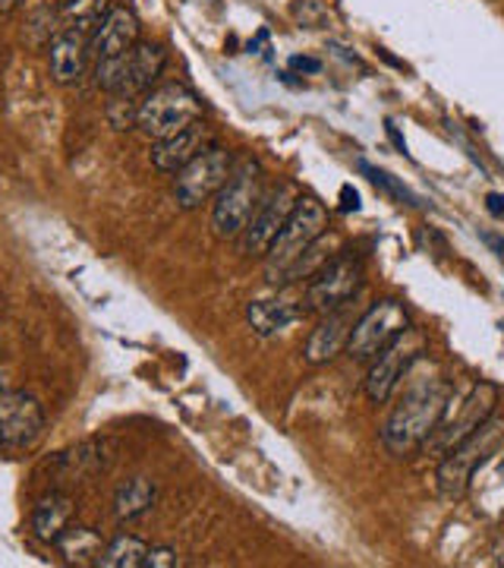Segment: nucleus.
<instances>
[{"instance_id":"f257e3e1","label":"nucleus","mask_w":504,"mask_h":568,"mask_svg":"<svg viewBox=\"0 0 504 568\" xmlns=\"http://www.w3.org/2000/svg\"><path fill=\"white\" fill-rule=\"evenodd\" d=\"M407 388H403L401 402L394 405L391 417L382 426V446L394 458H407L416 448H423L429 433L442 420L451 386L439 376V369L432 366L429 376H416L413 366L407 369Z\"/></svg>"},{"instance_id":"f03ea898","label":"nucleus","mask_w":504,"mask_h":568,"mask_svg":"<svg viewBox=\"0 0 504 568\" xmlns=\"http://www.w3.org/2000/svg\"><path fill=\"white\" fill-rule=\"evenodd\" d=\"M325 227H328L325 205L316 196H300L290 219L284 222L281 234L275 237L271 250L265 253V278L271 284H281L284 272L322 237Z\"/></svg>"},{"instance_id":"7ed1b4c3","label":"nucleus","mask_w":504,"mask_h":568,"mask_svg":"<svg viewBox=\"0 0 504 568\" xmlns=\"http://www.w3.org/2000/svg\"><path fill=\"white\" fill-rule=\"evenodd\" d=\"M498 398H502V392H498V386H492V383L470 386L464 398H457V405H454V398H448L442 420L435 424V429L429 433V439L423 443L425 452L444 458L451 448L457 446V443H464L476 426H483L495 414Z\"/></svg>"},{"instance_id":"20e7f679","label":"nucleus","mask_w":504,"mask_h":568,"mask_svg":"<svg viewBox=\"0 0 504 568\" xmlns=\"http://www.w3.org/2000/svg\"><path fill=\"white\" fill-rule=\"evenodd\" d=\"M504 420L488 417L483 426H476L464 443L451 448L439 465V489L444 499H464L470 480L480 467L488 462V455L502 446Z\"/></svg>"},{"instance_id":"39448f33","label":"nucleus","mask_w":504,"mask_h":568,"mask_svg":"<svg viewBox=\"0 0 504 568\" xmlns=\"http://www.w3.org/2000/svg\"><path fill=\"white\" fill-rule=\"evenodd\" d=\"M202 118V104L196 92H189L183 82H167L152 92H145L140 102V130L148 140H171L189 123Z\"/></svg>"},{"instance_id":"423d86ee","label":"nucleus","mask_w":504,"mask_h":568,"mask_svg":"<svg viewBox=\"0 0 504 568\" xmlns=\"http://www.w3.org/2000/svg\"><path fill=\"white\" fill-rule=\"evenodd\" d=\"M263 203V190H259V164L243 162L240 168L230 171V178L222 190L215 193L212 205V227L222 241L240 237L243 227L249 224L256 205Z\"/></svg>"},{"instance_id":"0eeeda50","label":"nucleus","mask_w":504,"mask_h":568,"mask_svg":"<svg viewBox=\"0 0 504 568\" xmlns=\"http://www.w3.org/2000/svg\"><path fill=\"white\" fill-rule=\"evenodd\" d=\"M423 354L425 335L420 328L407 325L394 342H388V345L376 354V364L369 366V376H366V395H369V402L384 405V402L394 395V388L401 386L407 369L416 364Z\"/></svg>"},{"instance_id":"6e6552de","label":"nucleus","mask_w":504,"mask_h":568,"mask_svg":"<svg viewBox=\"0 0 504 568\" xmlns=\"http://www.w3.org/2000/svg\"><path fill=\"white\" fill-rule=\"evenodd\" d=\"M234 171V159L222 145H208L199 159L186 164L174 178V200L181 209H199L208 203L218 190H222L227 178Z\"/></svg>"},{"instance_id":"1a4fd4ad","label":"nucleus","mask_w":504,"mask_h":568,"mask_svg":"<svg viewBox=\"0 0 504 568\" xmlns=\"http://www.w3.org/2000/svg\"><path fill=\"white\" fill-rule=\"evenodd\" d=\"M363 287V263L350 253H341L312 275V282L306 287V310H316V313H331V310H341L347 306Z\"/></svg>"},{"instance_id":"9d476101","label":"nucleus","mask_w":504,"mask_h":568,"mask_svg":"<svg viewBox=\"0 0 504 568\" xmlns=\"http://www.w3.org/2000/svg\"><path fill=\"white\" fill-rule=\"evenodd\" d=\"M407 325H410V313L401 301H379L357 320L350 342H347V354L357 361H372L388 342H394L401 335Z\"/></svg>"},{"instance_id":"9b49d317","label":"nucleus","mask_w":504,"mask_h":568,"mask_svg":"<svg viewBox=\"0 0 504 568\" xmlns=\"http://www.w3.org/2000/svg\"><path fill=\"white\" fill-rule=\"evenodd\" d=\"M297 200H300V196H297L294 183H281L275 193L263 196V203L256 205L253 219H249V224L243 227L240 234V250L246 256H265V253L271 250L275 237L281 234L284 222L290 219Z\"/></svg>"},{"instance_id":"f8f14e48","label":"nucleus","mask_w":504,"mask_h":568,"mask_svg":"<svg viewBox=\"0 0 504 568\" xmlns=\"http://www.w3.org/2000/svg\"><path fill=\"white\" fill-rule=\"evenodd\" d=\"M44 410L25 392L0 395V448L3 452H25L41 439Z\"/></svg>"},{"instance_id":"ddd939ff","label":"nucleus","mask_w":504,"mask_h":568,"mask_svg":"<svg viewBox=\"0 0 504 568\" xmlns=\"http://www.w3.org/2000/svg\"><path fill=\"white\" fill-rule=\"evenodd\" d=\"M357 320H360V316L350 310V304L341 306V310L325 313V320L312 328V335H309V342H306V351H302L306 364H331L343 347H347V342H350V332H353Z\"/></svg>"},{"instance_id":"4468645a","label":"nucleus","mask_w":504,"mask_h":568,"mask_svg":"<svg viewBox=\"0 0 504 568\" xmlns=\"http://www.w3.org/2000/svg\"><path fill=\"white\" fill-rule=\"evenodd\" d=\"M208 145H215V136H212L208 123H189L177 136L155 142V149H152V168L162 171V174H177L193 159H199Z\"/></svg>"},{"instance_id":"2eb2a0df","label":"nucleus","mask_w":504,"mask_h":568,"mask_svg":"<svg viewBox=\"0 0 504 568\" xmlns=\"http://www.w3.org/2000/svg\"><path fill=\"white\" fill-rule=\"evenodd\" d=\"M140 41V20L133 10L126 7H114L101 26L89 39V51L95 54V61H107V58H123L136 48Z\"/></svg>"},{"instance_id":"dca6fc26","label":"nucleus","mask_w":504,"mask_h":568,"mask_svg":"<svg viewBox=\"0 0 504 568\" xmlns=\"http://www.w3.org/2000/svg\"><path fill=\"white\" fill-rule=\"evenodd\" d=\"M164 63H167V54H164L162 44H155V41H136V48L130 51V63H126L123 85L114 95H123V99H142L145 92H152L155 80L162 77Z\"/></svg>"},{"instance_id":"f3484780","label":"nucleus","mask_w":504,"mask_h":568,"mask_svg":"<svg viewBox=\"0 0 504 568\" xmlns=\"http://www.w3.org/2000/svg\"><path fill=\"white\" fill-rule=\"evenodd\" d=\"M85 54H89V41L76 29H63L58 39L51 41V77L61 85H73L85 73Z\"/></svg>"},{"instance_id":"a211bd4d","label":"nucleus","mask_w":504,"mask_h":568,"mask_svg":"<svg viewBox=\"0 0 504 568\" xmlns=\"http://www.w3.org/2000/svg\"><path fill=\"white\" fill-rule=\"evenodd\" d=\"M70 518H73V499L63 493H48L32 511V530L44 544H58V537L70 528Z\"/></svg>"},{"instance_id":"6ab92c4d","label":"nucleus","mask_w":504,"mask_h":568,"mask_svg":"<svg viewBox=\"0 0 504 568\" xmlns=\"http://www.w3.org/2000/svg\"><path fill=\"white\" fill-rule=\"evenodd\" d=\"M302 313H306V306H297L294 301H256L246 306V323L259 335H275V332L297 323Z\"/></svg>"},{"instance_id":"aec40b11","label":"nucleus","mask_w":504,"mask_h":568,"mask_svg":"<svg viewBox=\"0 0 504 568\" xmlns=\"http://www.w3.org/2000/svg\"><path fill=\"white\" fill-rule=\"evenodd\" d=\"M155 499H158V487L148 477H133V480H126L117 489V496H114V515H117V521H136V518L152 511Z\"/></svg>"},{"instance_id":"412c9836","label":"nucleus","mask_w":504,"mask_h":568,"mask_svg":"<svg viewBox=\"0 0 504 568\" xmlns=\"http://www.w3.org/2000/svg\"><path fill=\"white\" fill-rule=\"evenodd\" d=\"M58 547L70 566H99L101 552H104V544L92 528H66L58 537Z\"/></svg>"},{"instance_id":"4be33fe9","label":"nucleus","mask_w":504,"mask_h":568,"mask_svg":"<svg viewBox=\"0 0 504 568\" xmlns=\"http://www.w3.org/2000/svg\"><path fill=\"white\" fill-rule=\"evenodd\" d=\"M145 552H148V544H142L140 537L121 534V537H114V540L104 547L99 566L101 568H142V562H145Z\"/></svg>"},{"instance_id":"5701e85b","label":"nucleus","mask_w":504,"mask_h":568,"mask_svg":"<svg viewBox=\"0 0 504 568\" xmlns=\"http://www.w3.org/2000/svg\"><path fill=\"white\" fill-rule=\"evenodd\" d=\"M335 246H338V241H328V237L322 234V237H319L316 244H312L309 250H306V253H302L297 263H294L290 268H287V272H284L281 284L300 282V278H312V275H316V272H319V268H322L328 260H335V253H331Z\"/></svg>"},{"instance_id":"b1692460","label":"nucleus","mask_w":504,"mask_h":568,"mask_svg":"<svg viewBox=\"0 0 504 568\" xmlns=\"http://www.w3.org/2000/svg\"><path fill=\"white\" fill-rule=\"evenodd\" d=\"M104 448H107V443H85V446L73 448L70 455H63V462L70 465L73 477H89V474L111 465V455H104Z\"/></svg>"},{"instance_id":"393cba45","label":"nucleus","mask_w":504,"mask_h":568,"mask_svg":"<svg viewBox=\"0 0 504 568\" xmlns=\"http://www.w3.org/2000/svg\"><path fill=\"white\" fill-rule=\"evenodd\" d=\"M107 123L114 130H130V126H140V102L136 99H123L114 95L107 104Z\"/></svg>"},{"instance_id":"a878e982","label":"nucleus","mask_w":504,"mask_h":568,"mask_svg":"<svg viewBox=\"0 0 504 568\" xmlns=\"http://www.w3.org/2000/svg\"><path fill=\"white\" fill-rule=\"evenodd\" d=\"M360 171L363 174H369V181L376 183V186H382V190H388L391 196H398V200H407L410 205H416V196L403 186V183H398L388 171H382V168H372L369 162H360Z\"/></svg>"},{"instance_id":"bb28decb","label":"nucleus","mask_w":504,"mask_h":568,"mask_svg":"<svg viewBox=\"0 0 504 568\" xmlns=\"http://www.w3.org/2000/svg\"><path fill=\"white\" fill-rule=\"evenodd\" d=\"M181 559H177V549L171 547H148L145 552V562L142 568H177Z\"/></svg>"},{"instance_id":"cd10ccee","label":"nucleus","mask_w":504,"mask_h":568,"mask_svg":"<svg viewBox=\"0 0 504 568\" xmlns=\"http://www.w3.org/2000/svg\"><path fill=\"white\" fill-rule=\"evenodd\" d=\"M290 67H294V70H300V73H319V70H322V61L297 54V58H290Z\"/></svg>"},{"instance_id":"c85d7f7f","label":"nucleus","mask_w":504,"mask_h":568,"mask_svg":"<svg viewBox=\"0 0 504 568\" xmlns=\"http://www.w3.org/2000/svg\"><path fill=\"white\" fill-rule=\"evenodd\" d=\"M341 200H343L341 203L343 212H357V209H360V193H357L353 186H343Z\"/></svg>"},{"instance_id":"c756f323","label":"nucleus","mask_w":504,"mask_h":568,"mask_svg":"<svg viewBox=\"0 0 504 568\" xmlns=\"http://www.w3.org/2000/svg\"><path fill=\"white\" fill-rule=\"evenodd\" d=\"M485 209H488V215L504 219V193H488L485 196Z\"/></svg>"},{"instance_id":"7c9ffc66","label":"nucleus","mask_w":504,"mask_h":568,"mask_svg":"<svg viewBox=\"0 0 504 568\" xmlns=\"http://www.w3.org/2000/svg\"><path fill=\"white\" fill-rule=\"evenodd\" d=\"M483 241L488 246H492V250H495V253H498V256H502V260H504V241H502V237H495V234H483Z\"/></svg>"},{"instance_id":"2f4dec72","label":"nucleus","mask_w":504,"mask_h":568,"mask_svg":"<svg viewBox=\"0 0 504 568\" xmlns=\"http://www.w3.org/2000/svg\"><path fill=\"white\" fill-rule=\"evenodd\" d=\"M495 559L504 566V525H502V534H498V544H495Z\"/></svg>"},{"instance_id":"473e14b6","label":"nucleus","mask_w":504,"mask_h":568,"mask_svg":"<svg viewBox=\"0 0 504 568\" xmlns=\"http://www.w3.org/2000/svg\"><path fill=\"white\" fill-rule=\"evenodd\" d=\"M20 0H0V10H10V7H17Z\"/></svg>"},{"instance_id":"72a5a7b5","label":"nucleus","mask_w":504,"mask_h":568,"mask_svg":"<svg viewBox=\"0 0 504 568\" xmlns=\"http://www.w3.org/2000/svg\"><path fill=\"white\" fill-rule=\"evenodd\" d=\"M502 477H504V465H502Z\"/></svg>"}]
</instances>
